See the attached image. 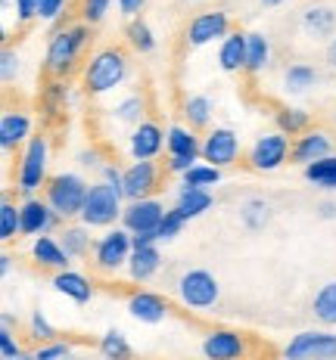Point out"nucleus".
Listing matches in <instances>:
<instances>
[{
  "label": "nucleus",
  "mask_w": 336,
  "mask_h": 360,
  "mask_svg": "<svg viewBox=\"0 0 336 360\" xmlns=\"http://www.w3.org/2000/svg\"><path fill=\"white\" fill-rule=\"evenodd\" d=\"M87 41H91V25L78 22V25H66L50 37L47 44V56H44V69L50 78L66 81L69 75L78 69V59L85 53Z\"/></svg>",
  "instance_id": "1"
},
{
  "label": "nucleus",
  "mask_w": 336,
  "mask_h": 360,
  "mask_svg": "<svg viewBox=\"0 0 336 360\" xmlns=\"http://www.w3.org/2000/svg\"><path fill=\"white\" fill-rule=\"evenodd\" d=\"M128 56L125 50L118 47H103L87 59L85 65V90L91 96H103V94H112L116 87L125 84L128 78Z\"/></svg>",
  "instance_id": "2"
},
{
  "label": "nucleus",
  "mask_w": 336,
  "mask_h": 360,
  "mask_svg": "<svg viewBox=\"0 0 336 360\" xmlns=\"http://www.w3.org/2000/svg\"><path fill=\"white\" fill-rule=\"evenodd\" d=\"M87 193H91V184L81 174H75V171L54 174L47 180V186H44V199H47V205L54 208L63 221L81 214V208H85V202H87Z\"/></svg>",
  "instance_id": "3"
},
{
  "label": "nucleus",
  "mask_w": 336,
  "mask_h": 360,
  "mask_svg": "<svg viewBox=\"0 0 336 360\" xmlns=\"http://www.w3.org/2000/svg\"><path fill=\"white\" fill-rule=\"evenodd\" d=\"M125 214V193L118 190V186L106 184V180H100V184L91 186V193H87V202L85 208H81V224L85 227H116L118 221H122Z\"/></svg>",
  "instance_id": "4"
},
{
  "label": "nucleus",
  "mask_w": 336,
  "mask_h": 360,
  "mask_svg": "<svg viewBox=\"0 0 336 360\" xmlns=\"http://www.w3.org/2000/svg\"><path fill=\"white\" fill-rule=\"evenodd\" d=\"M47 165H50V143L47 137H32L22 149L19 171H16V186L25 199H32L41 186H47Z\"/></svg>",
  "instance_id": "5"
},
{
  "label": "nucleus",
  "mask_w": 336,
  "mask_h": 360,
  "mask_svg": "<svg viewBox=\"0 0 336 360\" xmlns=\"http://www.w3.org/2000/svg\"><path fill=\"white\" fill-rule=\"evenodd\" d=\"M131 252H134L131 230H125L116 224V227H109L106 233L94 243V264L100 267L103 274H116V270L128 267Z\"/></svg>",
  "instance_id": "6"
},
{
  "label": "nucleus",
  "mask_w": 336,
  "mask_h": 360,
  "mask_svg": "<svg viewBox=\"0 0 336 360\" xmlns=\"http://www.w3.org/2000/svg\"><path fill=\"white\" fill-rule=\"evenodd\" d=\"M221 295V286L218 280H215L209 270L203 267H193L181 274V280H178V298H181L184 307H193V311H206V307H215Z\"/></svg>",
  "instance_id": "7"
},
{
  "label": "nucleus",
  "mask_w": 336,
  "mask_h": 360,
  "mask_svg": "<svg viewBox=\"0 0 336 360\" xmlns=\"http://www.w3.org/2000/svg\"><path fill=\"white\" fill-rule=\"evenodd\" d=\"M283 360H336V333L324 329L296 333L283 348Z\"/></svg>",
  "instance_id": "8"
},
{
  "label": "nucleus",
  "mask_w": 336,
  "mask_h": 360,
  "mask_svg": "<svg viewBox=\"0 0 336 360\" xmlns=\"http://www.w3.org/2000/svg\"><path fill=\"white\" fill-rule=\"evenodd\" d=\"M293 155V143L287 134L274 131V134H261L249 149V168L256 171H278L287 165V159Z\"/></svg>",
  "instance_id": "9"
},
{
  "label": "nucleus",
  "mask_w": 336,
  "mask_h": 360,
  "mask_svg": "<svg viewBox=\"0 0 336 360\" xmlns=\"http://www.w3.org/2000/svg\"><path fill=\"white\" fill-rule=\"evenodd\" d=\"M230 34V16L224 10H206L190 19L187 25V44L190 47H209Z\"/></svg>",
  "instance_id": "10"
},
{
  "label": "nucleus",
  "mask_w": 336,
  "mask_h": 360,
  "mask_svg": "<svg viewBox=\"0 0 336 360\" xmlns=\"http://www.w3.org/2000/svg\"><path fill=\"white\" fill-rule=\"evenodd\" d=\"M240 159V137L234 127H212L203 140V162L215 168H228Z\"/></svg>",
  "instance_id": "11"
},
{
  "label": "nucleus",
  "mask_w": 336,
  "mask_h": 360,
  "mask_svg": "<svg viewBox=\"0 0 336 360\" xmlns=\"http://www.w3.org/2000/svg\"><path fill=\"white\" fill-rule=\"evenodd\" d=\"M168 208L159 199H137V202H125V214H122V227L131 233H144V230H156L159 221L166 217Z\"/></svg>",
  "instance_id": "12"
},
{
  "label": "nucleus",
  "mask_w": 336,
  "mask_h": 360,
  "mask_svg": "<svg viewBox=\"0 0 336 360\" xmlns=\"http://www.w3.org/2000/svg\"><path fill=\"white\" fill-rule=\"evenodd\" d=\"M59 221H63V217L47 205V199L32 196L22 202V236H32V239L47 236L54 227H59Z\"/></svg>",
  "instance_id": "13"
},
{
  "label": "nucleus",
  "mask_w": 336,
  "mask_h": 360,
  "mask_svg": "<svg viewBox=\"0 0 336 360\" xmlns=\"http://www.w3.org/2000/svg\"><path fill=\"white\" fill-rule=\"evenodd\" d=\"M206 360H243L246 357V335L237 329H212L203 339Z\"/></svg>",
  "instance_id": "14"
},
{
  "label": "nucleus",
  "mask_w": 336,
  "mask_h": 360,
  "mask_svg": "<svg viewBox=\"0 0 336 360\" xmlns=\"http://www.w3.org/2000/svg\"><path fill=\"white\" fill-rule=\"evenodd\" d=\"M166 146V131L156 122H140L128 137V153L134 162H153Z\"/></svg>",
  "instance_id": "15"
},
{
  "label": "nucleus",
  "mask_w": 336,
  "mask_h": 360,
  "mask_svg": "<svg viewBox=\"0 0 336 360\" xmlns=\"http://www.w3.org/2000/svg\"><path fill=\"white\" fill-rule=\"evenodd\" d=\"M159 186V168L156 162H131L125 168V184H122V193L128 202H137V199H149V193Z\"/></svg>",
  "instance_id": "16"
},
{
  "label": "nucleus",
  "mask_w": 336,
  "mask_h": 360,
  "mask_svg": "<svg viewBox=\"0 0 336 360\" xmlns=\"http://www.w3.org/2000/svg\"><path fill=\"white\" fill-rule=\"evenodd\" d=\"M128 314L140 323H162L168 317V302L159 292L149 289H137L128 295Z\"/></svg>",
  "instance_id": "17"
},
{
  "label": "nucleus",
  "mask_w": 336,
  "mask_h": 360,
  "mask_svg": "<svg viewBox=\"0 0 336 360\" xmlns=\"http://www.w3.org/2000/svg\"><path fill=\"white\" fill-rule=\"evenodd\" d=\"M330 149H333V140H330V134H327V131H305L302 137H296L293 155H290V159L299 162L302 168H309V165L327 159V155H330Z\"/></svg>",
  "instance_id": "18"
},
{
  "label": "nucleus",
  "mask_w": 336,
  "mask_h": 360,
  "mask_svg": "<svg viewBox=\"0 0 336 360\" xmlns=\"http://www.w3.org/2000/svg\"><path fill=\"white\" fill-rule=\"evenodd\" d=\"M166 149L168 159H190V162L203 159V143H199L197 131H190L184 124H171L166 131Z\"/></svg>",
  "instance_id": "19"
},
{
  "label": "nucleus",
  "mask_w": 336,
  "mask_h": 360,
  "mask_svg": "<svg viewBox=\"0 0 336 360\" xmlns=\"http://www.w3.org/2000/svg\"><path fill=\"white\" fill-rule=\"evenodd\" d=\"M28 140H32V118L25 112H4V118H0V149L13 153Z\"/></svg>",
  "instance_id": "20"
},
{
  "label": "nucleus",
  "mask_w": 336,
  "mask_h": 360,
  "mask_svg": "<svg viewBox=\"0 0 336 360\" xmlns=\"http://www.w3.org/2000/svg\"><path fill=\"white\" fill-rule=\"evenodd\" d=\"M54 289L59 292V295H66V298H72L75 304H87L94 298V286H91V280H87L81 270H59V274L54 276Z\"/></svg>",
  "instance_id": "21"
},
{
  "label": "nucleus",
  "mask_w": 336,
  "mask_h": 360,
  "mask_svg": "<svg viewBox=\"0 0 336 360\" xmlns=\"http://www.w3.org/2000/svg\"><path fill=\"white\" fill-rule=\"evenodd\" d=\"M32 258L41 267L56 270V274H59V270H69V264H72L69 252L63 249V243H59L56 236H37L32 243Z\"/></svg>",
  "instance_id": "22"
},
{
  "label": "nucleus",
  "mask_w": 336,
  "mask_h": 360,
  "mask_svg": "<svg viewBox=\"0 0 336 360\" xmlns=\"http://www.w3.org/2000/svg\"><path fill=\"white\" fill-rule=\"evenodd\" d=\"M218 65H221V72H228V75L246 69V34L243 32H230L221 41V47H218Z\"/></svg>",
  "instance_id": "23"
},
{
  "label": "nucleus",
  "mask_w": 336,
  "mask_h": 360,
  "mask_svg": "<svg viewBox=\"0 0 336 360\" xmlns=\"http://www.w3.org/2000/svg\"><path fill=\"white\" fill-rule=\"evenodd\" d=\"M162 267V252L156 245H147V249H134L131 261H128V276L134 283H147L159 274Z\"/></svg>",
  "instance_id": "24"
},
{
  "label": "nucleus",
  "mask_w": 336,
  "mask_h": 360,
  "mask_svg": "<svg viewBox=\"0 0 336 360\" xmlns=\"http://www.w3.org/2000/svg\"><path fill=\"white\" fill-rule=\"evenodd\" d=\"M212 205H215L212 193H209V190H197V186H181V193H178V202H175V208L184 214V221L203 217Z\"/></svg>",
  "instance_id": "25"
},
{
  "label": "nucleus",
  "mask_w": 336,
  "mask_h": 360,
  "mask_svg": "<svg viewBox=\"0 0 336 360\" xmlns=\"http://www.w3.org/2000/svg\"><path fill=\"white\" fill-rule=\"evenodd\" d=\"M271 63V41L261 32L246 34V75H261Z\"/></svg>",
  "instance_id": "26"
},
{
  "label": "nucleus",
  "mask_w": 336,
  "mask_h": 360,
  "mask_svg": "<svg viewBox=\"0 0 336 360\" xmlns=\"http://www.w3.org/2000/svg\"><path fill=\"white\" fill-rule=\"evenodd\" d=\"M302 28L305 34L311 37H336V13L330 6H311V10H305L302 16Z\"/></svg>",
  "instance_id": "27"
},
{
  "label": "nucleus",
  "mask_w": 336,
  "mask_h": 360,
  "mask_svg": "<svg viewBox=\"0 0 336 360\" xmlns=\"http://www.w3.org/2000/svg\"><path fill=\"white\" fill-rule=\"evenodd\" d=\"M274 122H278V131L287 134V137H302L305 131H311V115L299 106H283L274 112Z\"/></svg>",
  "instance_id": "28"
},
{
  "label": "nucleus",
  "mask_w": 336,
  "mask_h": 360,
  "mask_svg": "<svg viewBox=\"0 0 336 360\" xmlns=\"http://www.w3.org/2000/svg\"><path fill=\"white\" fill-rule=\"evenodd\" d=\"M59 243L69 252V258H85V255H91V227H85V224H69V227H63V233H59Z\"/></svg>",
  "instance_id": "29"
},
{
  "label": "nucleus",
  "mask_w": 336,
  "mask_h": 360,
  "mask_svg": "<svg viewBox=\"0 0 336 360\" xmlns=\"http://www.w3.org/2000/svg\"><path fill=\"white\" fill-rule=\"evenodd\" d=\"M184 118H187V127L190 131H203L212 122V100L203 94H193L184 100Z\"/></svg>",
  "instance_id": "30"
},
{
  "label": "nucleus",
  "mask_w": 336,
  "mask_h": 360,
  "mask_svg": "<svg viewBox=\"0 0 336 360\" xmlns=\"http://www.w3.org/2000/svg\"><path fill=\"white\" fill-rule=\"evenodd\" d=\"M311 311L324 326H336V280L324 283L315 292V302H311Z\"/></svg>",
  "instance_id": "31"
},
{
  "label": "nucleus",
  "mask_w": 336,
  "mask_h": 360,
  "mask_svg": "<svg viewBox=\"0 0 336 360\" xmlns=\"http://www.w3.org/2000/svg\"><path fill=\"white\" fill-rule=\"evenodd\" d=\"M100 354L106 360H134V348L122 329H106L100 339Z\"/></svg>",
  "instance_id": "32"
},
{
  "label": "nucleus",
  "mask_w": 336,
  "mask_h": 360,
  "mask_svg": "<svg viewBox=\"0 0 336 360\" xmlns=\"http://www.w3.org/2000/svg\"><path fill=\"white\" fill-rule=\"evenodd\" d=\"M19 236H22V205L4 196V202H0V239L13 243Z\"/></svg>",
  "instance_id": "33"
},
{
  "label": "nucleus",
  "mask_w": 336,
  "mask_h": 360,
  "mask_svg": "<svg viewBox=\"0 0 336 360\" xmlns=\"http://www.w3.org/2000/svg\"><path fill=\"white\" fill-rule=\"evenodd\" d=\"M240 221H243L246 230H265L268 221H271V205L259 196L246 199L240 205Z\"/></svg>",
  "instance_id": "34"
},
{
  "label": "nucleus",
  "mask_w": 336,
  "mask_h": 360,
  "mask_svg": "<svg viewBox=\"0 0 336 360\" xmlns=\"http://www.w3.org/2000/svg\"><path fill=\"white\" fill-rule=\"evenodd\" d=\"M318 81V72L311 69L309 63H293L287 72H283V87L290 90V94H305V90H311Z\"/></svg>",
  "instance_id": "35"
},
{
  "label": "nucleus",
  "mask_w": 336,
  "mask_h": 360,
  "mask_svg": "<svg viewBox=\"0 0 336 360\" xmlns=\"http://www.w3.org/2000/svg\"><path fill=\"white\" fill-rule=\"evenodd\" d=\"M125 34H128V44L137 53H153L156 50V34H153V28H149V22L144 16H137V19H131L128 22V28H125Z\"/></svg>",
  "instance_id": "36"
},
{
  "label": "nucleus",
  "mask_w": 336,
  "mask_h": 360,
  "mask_svg": "<svg viewBox=\"0 0 336 360\" xmlns=\"http://www.w3.org/2000/svg\"><path fill=\"white\" fill-rule=\"evenodd\" d=\"M302 174L309 184L321 186V190H336V155H327V159L302 168Z\"/></svg>",
  "instance_id": "37"
},
{
  "label": "nucleus",
  "mask_w": 336,
  "mask_h": 360,
  "mask_svg": "<svg viewBox=\"0 0 336 360\" xmlns=\"http://www.w3.org/2000/svg\"><path fill=\"white\" fill-rule=\"evenodd\" d=\"M144 96L140 94H131V96H125V100H118L116 106H112V118L116 122H122V124H134L137 127L140 122H144Z\"/></svg>",
  "instance_id": "38"
},
{
  "label": "nucleus",
  "mask_w": 336,
  "mask_h": 360,
  "mask_svg": "<svg viewBox=\"0 0 336 360\" xmlns=\"http://www.w3.org/2000/svg\"><path fill=\"white\" fill-rule=\"evenodd\" d=\"M66 100H69V84L59 78H50L47 87L41 90V103L47 109V115H56V112L66 109Z\"/></svg>",
  "instance_id": "39"
},
{
  "label": "nucleus",
  "mask_w": 336,
  "mask_h": 360,
  "mask_svg": "<svg viewBox=\"0 0 336 360\" xmlns=\"http://www.w3.org/2000/svg\"><path fill=\"white\" fill-rule=\"evenodd\" d=\"M221 180V168H215V165H193L190 171L184 174V186H197V190H209V186H215Z\"/></svg>",
  "instance_id": "40"
},
{
  "label": "nucleus",
  "mask_w": 336,
  "mask_h": 360,
  "mask_svg": "<svg viewBox=\"0 0 336 360\" xmlns=\"http://www.w3.org/2000/svg\"><path fill=\"white\" fill-rule=\"evenodd\" d=\"M184 224H187L184 214L178 212V208H168L166 217L159 221V227H156V239H159V243H168V239H175L178 233H181Z\"/></svg>",
  "instance_id": "41"
},
{
  "label": "nucleus",
  "mask_w": 336,
  "mask_h": 360,
  "mask_svg": "<svg viewBox=\"0 0 336 360\" xmlns=\"http://www.w3.org/2000/svg\"><path fill=\"white\" fill-rule=\"evenodd\" d=\"M28 329H32V339L37 342H56V326L47 320V314L44 311H35L32 314V320H28Z\"/></svg>",
  "instance_id": "42"
},
{
  "label": "nucleus",
  "mask_w": 336,
  "mask_h": 360,
  "mask_svg": "<svg viewBox=\"0 0 336 360\" xmlns=\"http://www.w3.org/2000/svg\"><path fill=\"white\" fill-rule=\"evenodd\" d=\"M112 0H81V22L85 25H100L106 19Z\"/></svg>",
  "instance_id": "43"
},
{
  "label": "nucleus",
  "mask_w": 336,
  "mask_h": 360,
  "mask_svg": "<svg viewBox=\"0 0 336 360\" xmlns=\"http://www.w3.org/2000/svg\"><path fill=\"white\" fill-rule=\"evenodd\" d=\"M19 65H22V59H19L16 50H13V47H4V50H0V81H4V84L16 81Z\"/></svg>",
  "instance_id": "44"
},
{
  "label": "nucleus",
  "mask_w": 336,
  "mask_h": 360,
  "mask_svg": "<svg viewBox=\"0 0 336 360\" xmlns=\"http://www.w3.org/2000/svg\"><path fill=\"white\" fill-rule=\"evenodd\" d=\"M37 360H69L72 357V345L66 342H44L41 348L35 351Z\"/></svg>",
  "instance_id": "45"
},
{
  "label": "nucleus",
  "mask_w": 336,
  "mask_h": 360,
  "mask_svg": "<svg viewBox=\"0 0 336 360\" xmlns=\"http://www.w3.org/2000/svg\"><path fill=\"white\" fill-rule=\"evenodd\" d=\"M41 6H44V0H13L16 22L25 25V22H32V19H41Z\"/></svg>",
  "instance_id": "46"
},
{
  "label": "nucleus",
  "mask_w": 336,
  "mask_h": 360,
  "mask_svg": "<svg viewBox=\"0 0 336 360\" xmlns=\"http://www.w3.org/2000/svg\"><path fill=\"white\" fill-rule=\"evenodd\" d=\"M22 354H25V351H22V345L16 342L13 329L0 326V357H4V360H16V357H22Z\"/></svg>",
  "instance_id": "47"
},
{
  "label": "nucleus",
  "mask_w": 336,
  "mask_h": 360,
  "mask_svg": "<svg viewBox=\"0 0 336 360\" xmlns=\"http://www.w3.org/2000/svg\"><path fill=\"white\" fill-rule=\"evenodd\" d=\"M116 6H118V13H122V16H128V22H131V19H137L140 13H144L147 0H116Z\"/></svg>",
  "instance_id": "48"
},
{
  "label": "nucleus",
  "mask_w": 336,
  "mask_h": 360,
  "mask_svg": "<svg viewBox=\"0 0 336 360\" xmlns=\"http://www.w3.org/2000/svg\"><path fill=\"white\" fill-rule=\"evenodd\" d=\"M63 10H66V0H44V6H41V19L56 22L59 16H63Z\"/></svg>",
  "instance_id": "49"
},
{
  "label": "nucleus",
  "mask_w": 336,
  "mask_h": 360,
  "mask_svg": "<svg viewBox=\"0 0 336 360\" xmlns=\"http://www.w3.org/2000/svg\"><path fill=\"white\" fill-rule=\"evenodd\" d=\"M103 180L122 190V184H125V171L118 168V165H103Z\"/></svg>",
  "instance_id": "50"
},
{
  "label": "nucleus",
  "mask_w": 336,
  "mask_h": 360,
  "mask_svg": "<svg viewBox=\"0 0 336 360\" xmlns=\"http://www.w3.org/2000/svg\"><path fill=\"white\" fill-rule=\"evenodd\" d=\"M131 243L134 249H147V245H156L159 239H156V230H144V233H131Z\"/></svg>",
  "instance_id": "51"
},
{
  "label": "nucleus",
  "mask_w": 336,
  "mask_h": 360,
  "mask_svg": "<svg viewBox=\"0 0 336 360\" xmlns=\"http://www.w3.org/2000/svg\"><path fill=\"white\" fill-rule=\"evenodd\" d=\"M318 214L324 217V221H333V217H336V202H321V205H318Z\"/></svg>",
  "instance_id": "52"
},
{
  "label": "nucleus",
  "mask_w": 336,
  "mask_h": 360,
  "mask_svg": "<svg viewBox=\"0 0 336 360\" xmlns=\"http://www.w3.org/2000/svg\"><path fill=\"white\" fill-rule=\"evenodd\" d=\"M78 159H81V165H87V168H91V165H100V155H97V149H85Z\"/></svg>",
  "instance_id": "53"
},
{
  "label": "nucleus",
  "mask_w": 336,
  "mask_h": 360,
  "mask_svg": "<svg viewBox=\"0 0 336 360\" xmlns=\"http://www.w3.org/2000/svg\"><path fill=\"white\" fill-rule=\"evenodd\" d=\"M10 270H13V255L10 252H4V255H0V274H10Z\"/></svg>",
  "instance_id": "54"
},
{
  "label": "nucleus",
  "mask_w": 336,
  "mask_h": 360,
  "mask_svg": "<svg viewBox=\"0 0 336 360\" xmlns=\"http://www.w3.org/2000/svg\"><path fill=\"white\" fill-rule=\"evenodd\" d=\"M327 63H330L333 69H336V37H333L330 44H327Z\"/></svg>",
  "instance_id": "55"
},
{
  "label": "nucleus",
  "mask_w": 336,
  "mask_h": 360,
  "mask_svg": "<svg viewBox=\"0 0 336 360\" xmlns=\"http://www.w3.org/2000/svg\"><path fill=\"white\" fill-rule=\"evenodd\" d=\"M0 326L13 329V314H10V311H4V317H0Z\"/></svg>",
  "instance_id": "56"
},
{
  "label": "nucleus",
  "mask_w": 336,
  "mask_h": 360,
  "mask_svg": "<svg viewBox=\"0 0 336 360\" xmlns=\"http://www.w3.org/2000/svg\"><path fill=\"white\" fill-rule=\"evenodd\" d=\"M280 4H287V0H261V6H280Z\"/></svg>",
  "instance_id": "57"
},
{
  "label": "nucleus",
  "mask_w": 336,
  "mask_h": 360,
  "mask_svg": "<svg viewBox=\"0 0 336 360\" xmlns=\"http://www.w3.org/2000/svg\"><path fill=\"white\" fill-rule=\"evenodd\" d=\"M16 360H37L35 354H22V357H16Z\"/></svg>",
  "instance_id": "58"
}]
</instances>
